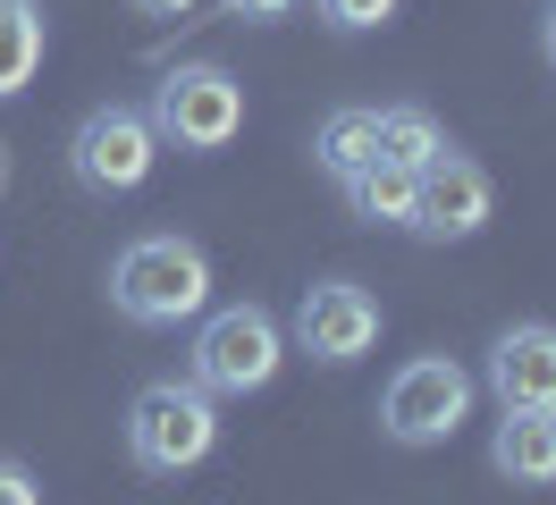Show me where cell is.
<instances>
[{
  "label": "cell",
  "mask_w": 556,
  "mask_h": 505,
  "mask_svg": "<svg viewBox=\"0 0 556 505\" xmlns=\"http://www.w3.org/2000/svg\"><path fill=\"white\" fill-rule=\"evenodd\" d=\"M237 26H278V17H295V0H219Z\"/></svg>",
  "instance_id": "cell-16"
},
{
  "label": "cell",
  "mask_w": 556,
  "mask_h": 505,
  "mask_svg": "<svg viewBox=\"0 0 556 505\" xmlns=\"http://www.w3.org/2000/svg\"><path fill=\"white\" fill-rule=\"evenodd\" d=\"M313 161H320V177H329V186H346L354 168H371L380 161V110H329V118H320V135H313Z\"/></svg>",
  "instance_id": "cell-11"
},
{
  "label": "cell",
  "mask_w": 556,
  "mask_h": 505,
  "mask_svg": "<svg viewBox=\"0 0 556 505\" xmlns=\"http://www.w3.org/2000/svg\"><path fill=\"white\" fill-rule=\"evenodd\" d=\"M152 135H161V143H177V152H194V161L228 152V143L244 135V85H237L219 60L169 67V76L152 85Z\"/></svg>",
  "instance_id": "cell-5"
},
{
  "label": "cell",
  "mask_w": 556,
  "mask_h": 505,
  "mask_svg": "<svg viewBox=\"0 0 556 505\" xmlns=\"http://www.w3.org/2000/svg\"><path fill=\"white\" fill-rule=\"evenodd\" d=\"M219 446V396H203L194 379H152L127 404V455L143 480H177Z\"/></svg>",
  "instance_id": "cell-2"
},
{
  "label": "cell",
  "mask_w": 556,
  "mask_h": 505,
  "mask_svg": "<svg viewBox=\"0 0 556 505\" xmlns=\"http://www.w3.org/2000/svg\"><path fill=\"white\" fill-rule=\"evenodd\" d=\"M464 413H472V370L455 354H414L380 388V430L396 446H447L464 430Z\"/></svg>",
  "instance_id": "cell-6"
},
{
  "label": "cell",
  "mask_w": 556,
  "mask_h": 505,
  "mask_svg": "<svg viewBox=\"0 0 556 505\" xmlns=\"http://www.w3.org/2000/svg\"><path fill=\"white\" fill-rule=\"evenodd\" d=\"M295 345H304L313 363H329V370L363 363V354L380 345V295L354 287V278H320V287H304V303H295Z\"/></svg>",
  "instance_id": "cell-8"
},
{
  "label": "cell",
  "mask_w": 556,
  "mask_h": 505,
  "mask_svg": "<svg viewBox=\"0 0 556 505\" xmlns=\"http://www.w3.org/2000/svg\"><path fill=\"white\" fill-rule=\"evenodd\" d=\"M489 471L515 489H556V404H506L489 438Z\"/></svg>",
  "instance_id": "cell-10"
},
{
  "label": "cell",
  "mask_w": 556,
  "mask_h": 505,
  "mask_svg": "<svg viewBox=\"0 0 556 505\" xmlns=\"http://www.w3.org/2000/svg\"><path fill=\"white\" fill-rule=\"evenodd\" d=\"M42 67V0H0V101H17Z\"/></svg>",
  "instance_id": "cell-13"
},
{
  "label": "cell",
  "mask_w": 556,
  "mask_h": 505,
  "mask_svg": "<svg viewBox=\"0 0 556 505\" xmlns=\"http://www.w3.org/2000/svg\"><path fill=\"white\" fill-rule=\"evenodd\" d=\"M287 363V329H278L270 303H219L203 312V329H194V363L186 379L203 388V396H262Z\"/></svg>",
  "instance_id": "cell-3"
},
{
  "label": "cell",
  "mask_w": 556,
  "mask_h": 505,
  "mask_svg": "<svg viewBox=\"0 0 556 505\" xmlns=\"http://www.w3.org/2000/svg\"><path fill=\"white\" fill-rule=\"evenodd\" d=\"M447 152V135H439V118L421 110V101H396V110H380V161L396 168H421Z\"/></svg>",
  "instance_id": "cell-14"
},
{
  "label": "cell",
  "mask_w": 556,
  "mask_h": 505,
  "mask_svg": "<svg viewBox=\"0 0 556 505\" xmlns=\"http://www.w3.org/2000/svg\"><path fill=\"white\" fill-rule=\"evenodd\" d=\"M320 17H329L338 34H371V26L396 17V0H320Z\"/></svg>",
  "instance_id": "cell-15"
},
{
  "label": "cell",
  "mask_w": 556,
  "mask_h": 505,
  "mask_svg": "<svg viewBox=\"0 0 556 505\" xmlns=\"http://www.w3.org/2000/svg\"><path fill=\"white\" fill-rule=\"evenodd\" d=\"M540 60L556 67V0H548V17H540Z\"/></svg>",
  "instance_id": "cell-19"
},
{
  "label": "cell",
  "mask_w": 556,
  "mask_h": 505,
  "mask_svg": "<svg viewBox=\"0 0 556 505\" xmlns=\"http://www.w3.org/2000/svg\"><path fill=\"white\" fill-rule=\"evenodd\" d=\"M152 168H161L152 110H136V101H102V110H85V118H76V135H68V177L93 202L143 194V186H152Z\"/></svg>",
  "instance_id": "cell-4"
},
{
  "label": "cell",
  "mask_w": 556,
  "mask_h": 505,
  "mask_svg": "<svg viewBox=\"0 0 556 505\" xmlns=\"http://www.w3.org/2000/svg\"><path fill=\"white\" fill-rule=\"evenodd\" d=\"M110 312L136 320V329H177V320H203L211 312V253L177 228L127 236L118 262H110Z\"/></svg>",
  "instance_id": "cell-1"
},
{
  "label": "cell",
  "mask_w": 556,
  "mask_h": 505,
  "mask_svg": "<svg viewBox=\"0 0 556 505\" xmlns=\"http://www.w3.org/2000/svg\"><path fill=\"white\" fill-rule=\"evenodd\" d=\"M143 17H194V0H136Z\"/></svg>",
  "instance_id": "cell-18"
},
{
  "label": "cell",
  "mask_w": 556,
  "mask_h": 505,
  "mask_svg": "<svg viewBox=\"0 0 556 505\" xmlns=\"http://www.w3.org/2000/svg\"><path fill=\"white\" fill-rule=\"evenodd\" d=\"M489 396L497 404H556V329L515 320L489 337Z\"/></svg>",
  "instance_id": "cell-9"
},
{
  "label": "cell",
  "mask_w": 556,
  "mask_h": 505,
  "mask_svg": "<svg viewBox=\"0 0 556 505\" xmlns=\"http://www.w3.org/2000/svg\"><path fill=\"white\" fill-rule=\"evenodd\" d=\"M338 194H346L354 219H371V228H405V219H414V168L371 161V168H354Z\"/></svg>",
  "instance_id": "cell-12"
},
{
  "label": "cell",
  "mask_w": 556,
  "mask_h": 505,
  "mask_svg": "<svg viewBox=\"0 0 556 505\" xmlns=\"http://www.w3.org/2000/svg\"><path fill=\"white\" fill-rule=\"evenodd\" d=\"M489 168L472 161V152H439V161H421L414 168V219L405 228L430 236V244H464V236H481L489 228Z\"/></svg>",
  "instance_id": "cell-7"
},
{
  "label": "cell",
  "mask_w": 556,
  "mask_h": 505,
  "mask_svg": "<svg viewBox=\"0 0 556 505\" xmlns=\"http://www.w3.org/2000/svg\"><path fill=\"white\" fill-rule=\"evenodd\" d=\"M0 505H42L35 471H26V464H9V455H0Z\"/></svg>",
  "instance_id": "cell-17"
}]
</instances>
